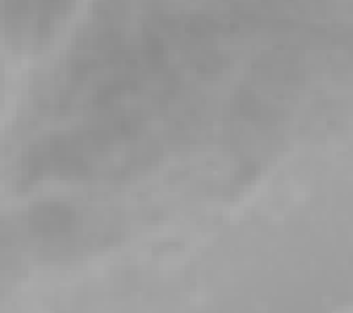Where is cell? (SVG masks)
I'll use <instances>...</instances> for the list:
<instances>
[{
  "label": "cell",
  "mask_w": 353,
  "mask_h": 313,
  "mask_svg": "<svg viewBox=\"0 0 353 313\" xmlns=\"http://www.w3.org/2000/svg\"><path fill=\"white\" fill-rule=\"evenodd\" d=\"M157 140L138 119L88 121L72 131L48 133L24 150L17 188L100 185L148 174L159 156Z\"/></svg>",
  "instance_id": "6da1fadb"
},
{
  "label": "cell",
  "mask_w": 353,
  "mask_h": 313,
  "mask_svg": "<svg viewBox=\"0 0 353 313\" xmlns=\"http://www.w3.org/2000/svg\"><path fill=\"white\" fill-rule=\"evenodd\" d=\"M17 228H21L19 240H24L36 254L59 259L76 254L85 247H95L100 237L112 233L114 225L76 204L48 199L34 204L21 216Z\"/></svg>",
  "instance_id": "7a4b0ae2"
},
{
  "label": "cell",
  "mask_w": 353,
  "mask_h": 313,
  "mask_svg": "<svg viewBox=\"0 0 353 313\" xmlns=\"http://www.w3.org/2000/svg\"><path fill=\"white\" fill-rule=\"evenodd\" d=\"M74 8L76 0H0V36L12 52L36 57L55 46Z\"/></svg>",
  "instance_id": "3957f363"
}]
</instances>
